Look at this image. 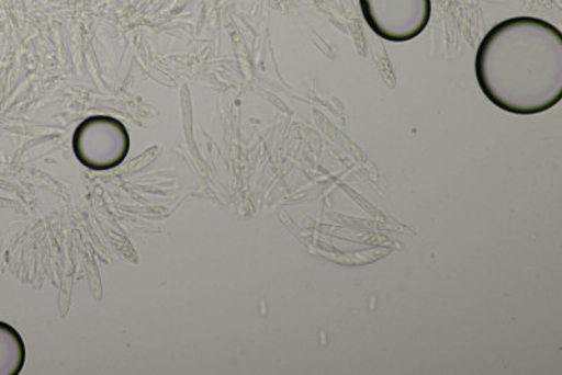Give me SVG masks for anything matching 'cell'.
Returning <instances> with one entry per match:
<instances>
[{
  "instance_id": "2",
  "label": "cell",
  "mask_w": 562,
  "mask_h": 375,
  "mask_svg": "<svg viewBox=\"0 0 562 375\" xmlns=\"http://www.w3.org/2000/svg\"><path fill=\"white\" fill-rule=\"evenodd\" d=\"M371 32L391 43H406L425 32L431 0H359Z\"/></svg>"
},
{
  "instance_id": "4",
  "label": "cell",
  "mask_w": 562,
  "mask_h": 375,
  "mask_svg": "<svg viewBox=\"0 0 562 375\" xmlns=\"http://www.w3.org/2000/svg\"><path fill=\"white\" fill-rule=\"evenodd\" d=\"M26 362L23 339L10 325L0 322V375H18Z\"/></svg>"
},
{
  "instance_id": "3",
  "label": "cell",
  "mask_w": 562,
  "mask_h": 375,
  "mask_svg": "<svg viewBox=\"0 0 562 375\" xmlns=\"http://www.w3.org/2000/svg\"><path fill=\"white\" fill-rule=\"evenodd\" d=\"M130 151V135L119 120L90 117L74 135V152L79 162L92 170L119 167Z\"/></svg>"
},
{
  "instance_id": "1",
  "label": "cell",
  "mask_w": 562,
  "mask_h": 375,
  "mask_svg": "<svg viewBox=\"0 0 562 375\" xmlns=\"http://www.w3.org/2000/svg\"><path fill=\"white\" fill-rule=\"evenodd\" d=\"M475 75L485 96L504 112H547L562 99L561 30L531 16L495 24L480 43Z\"/></svg>"
}]
</instances>
